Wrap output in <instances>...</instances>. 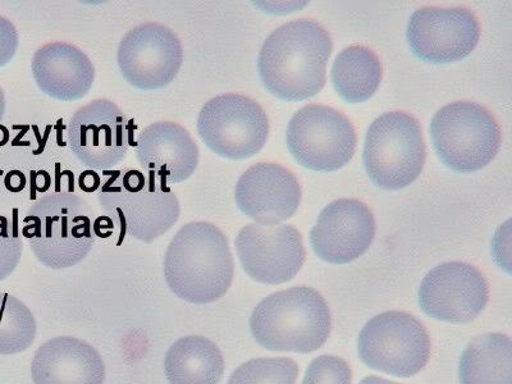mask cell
Instances as JSON below:
<instances>
[{
    "label": "cell",
    "instance_id": "44dd1931",
    "mask_svg": "<svg viewBox=\"0 0 512 384\" xmlns=\"http://www.w3.org/2000/svg\"><path fill=\"white\" fill-rule=\"evenodd\" d=\"M164 373L171 384H218L224 373L223 355L208 338L182 337L169 347Z\"/></svg>",
    "mask_w": 512,
    "mask_h": 384
},
{
    "label": "cell",
    "instance_id": "1f68e13d",
    "mask_svg": "<svg viewBox=\"0 0 512 384\" xmlns=\"http://www.w3.org/2000/svg\"><path fill=\"white\" fill-rule=\"evenodd\" d=\"M8 131L4 126H0V146L6 145L8 143Z\"/></svg>",
    "mask_w": 512,
    "mask_h": 384
},
{
    "label": "cell",
    "instance_id": "30bf717a",
    "mask_svg": "<svg viewBox=\"0 0 512 384\" xmlns=\"http://www.w3.org/2000/svg\"><path fill=\"white\" fill-rule=\"evenodd\" d=\"M286 135L291 154L313 171H336L355 154L354 125L345 114L326 105L301 108L288 123Z\"/></svg>",
    "mask_w": 512,
    "mask_h": 384
},
{
    "label": "cell",
    "instance_id": "5bb4252c",
    "mask_svg": "<svg viewBox=\"0 0 512 384\" xmlns=\"http://www.w3.org/2000/svg\"><path fill=\"white\" fill-rule=\"evenodd\" d=\"M489 287L474 265L448 262L437 265L424 277L419 305L429 317L448 323H469L486 308Z\"/></svg>",
    "mask_w": 512,
    "mask_h": 384
},
{
    "label": "cell",
    "instance_id": "5b68a950",
    "mask_svg": "<svg viewBox=\"0 0 512 384\" xmlns=\"http://www.w3.org/2000/svg\"><path fill=\"white\" fill-rule=\"evenodd\" d=\"M98 200L123 235L145 244L171 230L181 214L175 192L134 168L111 172L99 187Z\"/></svg>",
    "mask_w": 512,
    "mask_h": 384
},
{
    "label": "cell",
    "instance_id": "cb8c5ba5",
    "mask_svg": "<svg viewBox=\"0 0 512 384\" xmlns=\"http://www.w3.org/2000/svg\"><path fill=\"white\" fill-rule=\"evenodd\" d=\"M38 332L30 309L17 297L0 292V355L29 349Z\"/></svg>",
    "mask_w": 512,
    "mask_h": 384
},
{
    "label": "cell",
    "instance_id": "d6986e66",
    "mask_svg": "<svg viewBox=\"0 0 512 384\" xmlns=\"http://www.w3.org/2000/svg\"><path fill=\"white\" fill-rule=\"evenodd\" d=\"M31 71L38 88L59 102L85 98L95 80L94 64L88 54L64 41H53L36 50Z\"/></svg>",
    "mask_w": 512,
    "mask_h": 384
},
{
    "label": "cell",
    "instance_id": "4fadbf2b",
    "mask_svg": "<svg viewBox=\"0 0 512 384\" xmlns=\"http://www.w3.org/2000/svg\"><path fill=\"white\" fill-rule=\"evenodd\" d=\"M235 246L244 271L267 285L292 280L305 262L303 236L290 224H248Z\"/></svg>",
    "mask_w": 512,
    "mask_h": 384
},
{
    "label": "cell",
    "instance_id": "2e32d148",
    "mask_svg": "<svg viewBox=\"0 0 512 384\" xmlns=\"http://www.w3.org/2000/svg\"><path fill=\"white\" fill-rule=\"evenodd\" d=\"M376 221L372 210L355 199L327 205L310 232L315 254L328 263L345 264L360 258L372 245Z\"/></svg>",
    "mask_w": 512,
    "mask_h": 384
},
{
    "label": "cell",
    "instance_id": "9a60e30c",
    "mask_svg": "<svg viewBox=\"0 0 512 384\" xmlns=\"http://www.w3.org/2000/svg\"><path fill=\"white\" fill-rule=\"evenodd\" d=\"M408 41L416 57L431 63H451L477 47L480 26L468 8L424 7L410 18Z\"/></svg>",
    "mask_w": 512,
    "mask_h": 384
},
{
    "label": "cell",
    "instance_id": "7c38bea8",
    "mask_svg": "<svg viewBox=\"0 0 512 384\" xmlns=\"http://www.w3.org/2000/svg\"><path fill=\"white\" fill-rule=\"evenodd\" d=\"M131 126L120 105L96 99L77 109L68 125V144L90 169L108 171L120 164L130 148Z\"/></svg>",
    "mask_w": 512,
    "mask_h": 384
},
{
    "label": "cell",
    "instance_id": "f546056e",
    "mask_svg": "<svg viewBox=\"0 0 512 384\" xmlns=\"http://www.w3.org/2000/svg\"><path fill=\"white\" fill-rule=\"evenodd\" d=\"M360 384H399V383L386 381V379L379 378V377H367V378H364L363 381L360 382Z\"/></svg>",
    "mask_w": 512,
    "mask_h": 384
},
{
    "label": "cell",
    "instance_id": "7402d4cb",
    "mask_svg": "<svg viewBox=\"0 0 512 384\" xmlns=\"http://www.w3.org/2000/svg\"><path fill=\"white\" fill-rule=\"evenodd\" d=\"M461 384H512V341L502 333L475 337L460 359Z\"/></svg>",
    "mask_w": 512,
    "mask_h": 384
},
{
    "label": "cell",
    "instance_id": "d4e9b609",
    "mask_svg": "<svg viewBox=\"0 0 512 384\" xmlns=\"http://www.w3.org/2000/svg\"><path fill=\"white\" fill-rule=\"evenodd\" d=\"M299 367L287 358L253 359L233 372L227 384H295Z\"/></svg>",
    "mask_w": 512,
    "mask_h": 384
},
{
    "label": "cell",
    "instance_id": "52a82bcc",
    "mask_svg": "<svg viewBox=\"0 0 512 384\" xmlns=\"http://www.w3.org/2000/svg\"><path fill=\"white\" fill-rule=\"evenodd\" d=\"M431 134L438 157L459 172L486 167L501 146L496 118L472 102H455L441 108L433 117Z\"/></svg>",
    "mask_w": 512,
    "mask_h": 384
},
{
    "label": "cell",
    "instance_id": "6da1fadb",
    "mask_svg": "<svg viewBox=\"0 0 512 384\" xmlns=\"http://www.w3.org/2000/svg\"><path fill=\"white\" fill-rule=\"evenodd\" d=\"M331 53V36L317 22H288L274 30L260 49V79L277 98L291 102L312 98L326 85Z\"/></svg>",
    "mask_w": 512,
    "mask_h": 384
},
{
    "label": "cell",
    "instance_id": "4316f807",
    "mask_svg": "<svg viewBox=\"0 0 512 384\" xmlns=\"http://www.w3.org/2000/svg\"><path fill=\"white\" fill-rule=\"evenodd\" d=\"M303 384H351V369L337 356H319L306 370Z\"/></svg>",
    "mask_w": 512,
    "mask_h": 384
},
{
    "label": "cell",
    "instance_id": "3957f363",
    "mask_svg": "<svg viewBox=\"0 0 512 384\" xmlns=\"http://www.w3.org/2000/svg\"><path fill=\"white\" fill-rule=\"evenodd\" d=\"M22 230L32 253L52 269L71 268L89 255L95 244L98 218L82 196L52 192L36 201L25 217Z\"/></svg>",
    "mask_w": 512,
    "mask_h": 384
},
{
    "label": "cell",
    "instance_id": "4dcf8cb0",
    "mask_svg": "<svg viewBox=\"0 0 512 384\" xmlns=\"http://www.w3.org/2000/svg\"><path fill=\"white\" fill-rule=\"evenodd\" d=\"M4 113H6V96H4V91L0 88V122H2Z\"/></svg>",
    "mask_w": 512,
    "mask_h": 384
},
{
    "label": "cell",
    "instance_id": "83f0119b",
    "mask_svg": "<svg viewBox=\"0 0 512 384\" xmlns=\"http://www.w3.org/2000/svg\"><path fill=\"white\" fill-rule=\"evenodd\" d=\"M18 32L8 18L0 16V68L7 66L16 56L18 49Z\"/></svg>",
    "mask_w": 512,
    "mask_h": 384
},
{
    "label": "cell",
    "instance_id": "8fae6325",
    "mask_svg": "<svg viewBox=\"0 0 512 384\" xmlns=\"http://www.w3.org/2000/svg\"><path fill=\"white\" fill-rule=\"evenodd\" d=\"M184 62L181 40L171 29L148 22L127 32L117 49L118 68L128 84L150 91L166 88Z\"/></svg>",
    "mask_w": 512,
    "mask_h": 384
},
{
    "label": "cell",
    "instance_id": "e0dca14e",
    "mask_svg": "<svg viewBox=\"0 0 512 384\" xmlns=\"http://www.w3.org/2000/svg\"><path fill=\"white\" fill-rule=\"evenodd\" d=\"M237 207L255 223L278 224L294 216L301 201L296 176L277 163H256L237 181Z\"/></svg>",
    "mask_w": 512,
    "mask_h": 384
},
{
    "label": "cell",
    "instance_id": "7a4b0ae2",
    "mask_svg": "<svg viewBox=\"0 0 512 384\" xmlns=\"http://www.w3.org/2000/svg\"><path fill=\"white\" fill-rule=\"evenodd\" d=\"M235 263L230 242L209 222L181 227L164 255V277L173 294L191 304H209L230 290Z\"/></svg>",
    "mask_w": 512,
    "mask_h": 384
},
{
    "label": "cell",
    "instance_id": "ac0fdd59",
    "mask_svg": "<svg viewBox=\"0 0 512 384\" xmlns=\"http://www.w3.org/2000/svg\"><path fill=\"white\" fill-rule=\"evenodd\" d=\"M135 152L141 168L164 185L189 180L199 164L198 144L176 122L160 121L145 127Z\"/></svg>",
    "mask_w": 512,
    "mask_h": 384
},
{
    "label": "cell",
    "instance_id": "484cf974",
    "mask_svg": "<svg viewBox=\"0 0 512 384\" xmlns=\"http://www.w3.org/2000/svg\"><path fill=\"white\" fill-rule=\"evenodd\" d=\"M16 221V214L13 219L0 216V282L15 272L24 249Z\"/></svg>",
    "mask_w": 512,
    "mask_h": 384
},
{
    "label": "cell",
    "instance_id": "ffe728a7",
    "mask_svg": "<svg viewBox=\"0 0 512 384\" xmlns=\"http://www.w3.org/2000/svg\"><path fill=\"white\" fill-rule=\"evenodd\" d=\"M35 384H103L102 356L86 341L56 337L35 352L31 364Z\"/></svg>",
    "mask_w": 512,
    "mask_h": 384
},
{
    "label": "cell",
    "instance_id": "603a6c76",
    "mask_svg": "<svg viewBox=\"0 0 512 384\" xmlns=\"http://www.w3.org/2000/svg\"><path fill=\"white\" fill-rule=\"evenodd\" d=\"M381 81V62L367 47L352 45L342 50L333 63V86L346 102L363 103L372 98Z\"/></svg>",
    "mask_w": 512,
    "mask_h": 384
},
{
    "label": "cell",
    "instance_id": "ba28073f",
    "mask_svg": "<svg viewBox=\"0 0 512 384\" xmlns=\"http://www.w3.org/2000/svg\"><path fill=\"white\" fill-rule=\"evenodd\" d=\"M196 128L208 149L232 160L258 154L269 136L264 109L249 96L236 93L208 100L201 108Z\"/></svg>",
    "mask_w": 512,
    "mask_h": 384
},
{
    "label": "cell",
    "instance_id": "277c9868",
    "mask_svg": "<svg viewBox=\"0 0 512 384\" xmlns=\"http://www.w3.org/2000/svg\"><path fill=\"white\" fill-rule=\"evenodd\" d=\"M250 329L265 349L309 354L326 344L331 333V313L326 300L314 288H288L256 306Z\"/></svg>",
    "mask_w": 512,
    "mask_h": 384
},
{
    "label": "cell",
    "instance_id": "9c48e42d",
    "mask_svg": "<svg viewBox=\"0 0 512 384\" xmlns=\"http://www.w3.org/2000/svg\"><path fill=\"white\" fill-rule=\"evenodd\" d=\"M358 349L365 365L391 376L409 378L427 365L431 338L418 319L388 312L370 319L360 332Z\"/></svg>",
    "mask_w": 512,
    "mask_h": 384
},
{
    "label": "cell",
    "instance_id": "8992f818",
    "mask_svg": "<svg viewBox=\"0 0 512 384\" xmlns=\"http://www.w3.org/2000/svg\"><path fill=\"white\" fill-rule=\"evenodd\" d=\"M363 159L370 180L379 187L400 190L410 185L427 159L422 127L408 113L383 114L368 128Z\"/></svg>",
    "mask_w": 512,
    "mask_h": 384
},
{
    "label": "cell",
    "instance_id": "f1b7e54d",
    "mask_svg": "<svg viewBox=\"0 0 512 384\" xmlns=\"http://www.w3.org/2000/svg\"><path fill=\"white\" fill-rule=\"evenodd\" d=\"M6 187L9 191L20 192L25 189L26 177L24 173L18 171L17 178H15V171L9 172L6 177Z\"/></svg>",
    "mask_w": 512,
    "mask_h": 384
}]
</instances>
